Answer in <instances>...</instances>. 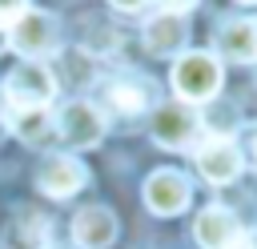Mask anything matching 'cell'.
<instances>
[{"instance_id": "9c48e42d", "label": "cell", "mask_w": 257, "mask_h": 249, "mask_svg": "<svg viewBox=\"0 0 257 249\" xmlns=\"http://www.w3.org/2000/svg\"><path fill=\"white\" fill-rule=\"evenodd\" d=\"M241 233H245V225H241V221L233 217V209H225V205H209V209H201L197 221H193V241H197L201 249H229Z\"/></svg>"}, {"instance_id": "ffe728a7", "label": "cell", "mask_w": 257, "mask_h": 249, "mask_svg": "<svg viewBox=\"0 0 257 249\" xmlns=\"http://www.w3.org/2000/svg\"><path fill=\"white\" fill-rule=\"evenodd\" d=\"M253 157H257V137H253Z\"/></svg>"}, {"instance_id": "ba28073f", "label": "cell", "mask_w": 257, "mask_h": 249, "mask_svg": "<svg viewBox=\"0 0 257 249\" xmlns=\"http://www.w3.org/2000/svg\"><path fill=\"white\" fill-rule=\"evenodd\" d=\"M197 169H201V177H205L209 185H229V181L241 177L245 157H241V149H237L229 137H209V141L197 149Z\"/></svg>"}, {"instance_id": "e0dca14e", "label": "cell", "mask_w": 257, "mask_h": 249, "mask_svg": "<svg viewBox=\"0 0 257 249\" xmlns=\"http://www.w3.org/2000/svg\"><path fill=\"white\" fill-rule=\"evenodd\" d=\"M161 4V12H169V16H185V12H193L201 0H157Z\"/></svg>"}, {"instance_id": "9a60e30c", "label": "cell", "mask_w": 257, "mask_h": 249, "mask_svg": "<svg viewBox=\"0 0 257 249\" xmlns=\"http://www.w3.org/2000/svg\"><path fill=\"white\" fill-rule=\"evenodd\" d=\"M8 241H12V249H44L48 245V221L32 213V217H24V221L12 225Z\"/></svg>"}, {"instance_id": "5b68a950", "label": "cell", "mask_w": 257, "mask_h": 249, "mask_svg": "<svg viewBox=\"0 0 257 249\" xmlns=\"http://www.w3.org/2000/svg\"><path fill=\"white\" fill-rule=\"evenodd\" d=\"M201 129H205V125H201V112L189 108V104H181V100L161 104V108L153 112V141L165 145V149H189Z\"/></svg>"}, {"instance_id": "4fadbf2b", "label": "cell", "mask_w": 257, "mask_h": 249, "mask_svg": "<svg viewBox=\"0 0 257 249\" xmlns=\"http://www.w3.org/2000/svg\"><path fill=\"white\" fill-rule=\"evenodd\" d=\"M104 96H108V104H112L116 112H124V116H137V112L149 108V84H145V80H112Z\"/></svg>"}, {"instance_id": "d6986e66", "label": "cell", "mask_w": 257, "mask_h": 249, "mask_svg": "<svg viewBox=\"0 0 257 249\" xmlns=\"http://www.w3.org/2000/svg\"><path fill=\"white\" fill-rule=\"evenodd\" d=\"M108 4H112L116 12H141V8L149 4V0H108Z\"/></svg>"}, {"instance_id": "52a82bcc", "label": "cell", "mask_w": 257, "mask_h": 249, "mask_svg": "<svg viewBox=\"0 0 257 249\" xmlns=\"http://www.w3.org/2000/svg\"><path fill=\"white\" fill-rule=\"evenodd\" d=\"M189 197H193V189H189V177H185L181 169H157V173L145 181V205H149V213H157V217H177V213H185V209H189Z\"/></svg>"}, {"instance_id": "6da1fadb", "label": "cell", "mask_w": 257, "mask_h": 249, "mask_svg": "<svg viewBox=\"0 0 257 249\" xmlns=\"http://www.w3.org/2000/svg\"><path fill=\"white\" fill-rule=\"evenodd\" d=\"M221 60L213 52H201V48H185L173 64V88L181 96V104L197 108V104H213V96L221 92Z\"/></svg>"}, {"instance_id": "3957f363", "label": "cell", "mask_w": 257, "mask_h": 249, "mask_svg": "<svg viewBox=\"0 0 257 249\" xmlns=\"http://www.w3.org/2000/svg\"><path fill=\"white\" fill-rule=\"evenodd\" d=\"M56 96V76L44 60H20L8 76H4V100L16 112H36L48 108V100Z\"/></svg>"}, {"instance_id": "2e32d148", "label": "cell", "mask_w": 257, "mask_h": 249, "mask_svg": "<svg viewBox=\"0 0 257 249\" xmlns=\"http://www.w3.org/2000/svg\"><path fill=\"white\" fill-rule=\"evenodd\" d=\"M24 8H28V0H0V28H8Z\"/></svg>"}, {"instance_id": "5bb4252c", "label": "cell", "mask_w": 257, "mask_h": 249, "mask_svg": "<svg viewBox=\"0 0 257 249\" xmlns=\"http://www.w3.org/2000/svg\"><path fill=\"white\" fill-rule=\"evenodd\" d=\"M12 133H16L24 145H44L48 137H56V133H52V116H48V108H36V112H16Z\"/></svg>"}, {"instance_id": "8992f818", "label": "cell", "mask_w": 257, "mask_h": 249, "mask_svg": "<svg viewBox=\"0 0 257 249\" xmlns=\"http://www.w3.org/2000/svg\"><path fill=\"white\" fill-rule=\"evenodd\" d=\"M84 185H88V169H84V161H76V157L56 153V157H44L40 169H36V189H40L44 197L64 201V197H76Z\"/></svg>"}, {"instance_id": "8fae6325", "label": "cell", "mask_w": 257, "mask_h": 249, "mask_svg": "<svg viewBox=\"0 0 257 249\" xmlns=\"http://www.w3.org/2000/svg\"><path fill=\"white\" fill-rule=\"evenodd\" d=\"M141 36H145V48L153 56H181L185 52V40H189V28H185V16L157 12V16L145 20Z\"/></svg>"}, {"instance_id": "277c9868", "label": "cell", "mask_w": 257, "mask_h": 249, "mask_svg": "<svg viewBox=\"0 0 257 249\" xmlns=\"http://www.w3.org/2000/svg\"><path fill=\"white\" fill-rule=\"evenodd\" d=\"M52 133L64 149H96L104 141V116L92 100H68L64 108H56L52 116Z\"/></svg>"}, {"instance_id": "ac0fdd59", "label": "cell", "mask_w": 257, "mask_h": 249, "mask_svg": "<svg viewBox=\"0 0 257 249\" xmlns=\"http://www.w3.org/2000/svg\"><path fill=\"white\" fill-rule=\"evenodd\" d=\"M229 249H257V229H245V233H241Z\"/></svg>"}, {"instance_id": "44dd1931", "label": "cell", "mask_w": 257, "mask_h": 249, "mask_svg": "<svg viewBox=\"0 0 257 249\" xmlns=\"http://www.w3.org/2000/svg\"><path fill=\"white\" fill-rule=\"evenodd\" d=\"M241 4H257V0H241Z\"/></svg>"}, {"instance_id": "7a4b0ae2", "label": "cell", "mask_w": 257, "mask_h": 249, "mask_svg": "<svg viewBox=\"0 0 257 249\" xmlns=\"http://www.w3.org/2000/svg\"><path fill=\"white\" fill-rule=\"evenodd\" d=\"M4 44L12 52H20L24 60H44L52 52H60V24L52 12H40V8H24L8 28H4Z\"/></svg>"}, {"instance_id": "7c38bea8", "label": "cell", "mask_w": 257, "mask_h": 249, "mask_svg": "<svg viewBox=\"0 0 257 249\" xmlns=\"http://www.w3.org/2000/svg\"><path fill=\"white\" fill-rule=\"evenodd\" d=\"M217 52L237 64H257V20L237 16L217 28Z\"/></svg>"}, {"instance_id": "30bf717a", "label": "cell", "mask_w": 257, "mask_h": 249, "mask_svg": "<svg viewBox=\"0 0 257 249\" xmlns=\"http://www.w3.org/2000/svg\"><path fill=\"white\" fill-rule=\"evenodd\" d=\"M72 241L76 249H108L116 241V213L104 205H88L72 217Z\"/></svg>"}]
</instances>
